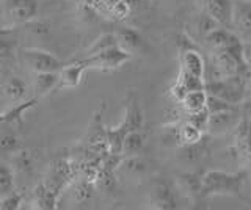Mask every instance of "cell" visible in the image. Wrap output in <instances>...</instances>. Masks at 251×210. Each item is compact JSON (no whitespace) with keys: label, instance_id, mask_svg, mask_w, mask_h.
<instances>
[{"label":"cell","instance_id":"1","mask_svg":"<svg viewBox=\"0 0 251 210\" xmlns=\"http://www.w3.org/2000/svg\"><path fill=\"white\" fill-rule=\"evenodd\" d=\"M247 171L240 173H223V171H207L201 176V198L212 194H234L239 196L243 184L247 182Z\"/></svg>","mask_w":251,"mask_h":210},{"label":"cell","instance_id":"2","mask_svg":"<svg viewBox=\"0 0 251 210\" xmlns=\"http://www.w3.org/2000/svg\"><path fill=\"white\" fill-rule=\"evenodd\" d=\"M245 75L235 74L229 77H222V79L204 80V91L207 94L222 97L234 105H239L243 100V96H245Z\"/></svg>","mask_w":251,"mask_h":210},{"label":"cell","instance_id":"3","mask_svg":"<svg viewBox=\"0 0 251 210\" xmlns=\"http://www.w3.org/2000/svg\"><path fill=\"white\" fill-rule=\"evenodd\" d=\"M133 53L121 49L120 46L112 49H107L104 52L94 53V55L86 57V66L88 69H98V71H113L123 66L124 63H127L129 60H132Z\"/></svg>","mask_w":251,"mask_h":210},{"label":"cell","instance_id":"4","mask_svg":"<svg viewBox=\"0 0 251 210\" xmlns=\"http://www.w3.org/2000/svg\"><path fill=\"white\" fill-rule=\"evenodd\" d=\"M22 60L33 72H58L63 66L53 53L43 49H22Z\"/></svg>","mask_w":251,"mask_h":210},{"label":"cell","instance_id":"5","mask_svg":"<svg viewBox=\"0 0 251 210\" xmlns=\"http://www.w3.org/2000/svg\"><path fill=\"white\" fill-rule=\"evenodd\" d=\"M231 30L242 41L251 40V0H232Z\"/></svg>","mask_w":251,"mask_h":210},{"label":"cell","instance_id":"6","mask_svg":"<svg viewBox=\"0 0 251 210\" xmlns=\"http://www.w3.org/2000/svg\"><path fill=\"white\" fill-rule=\"evenodd\" d=\"M242 118L240 108H234V110H225L218 113H210L209 115V122H207V130L210 135H222L235 129Z\"/></svg>","mask_w":251,"mask_h":210},{"label":"cell","instance_id":"7","mask_svg":"<svg viewBox=\"0 0 251 210\" xmlns=\"http://www.w3.org/2000/svg\"><path fill=\"white\" fill-rule=\"evenodd\" d=\"M143 112L138 104V97L135 93H130L127 100H126V112H124V119L120 124V127L124 134H127L130 130H141L143 129Z\"/></svg>","mask_w":251,"mask_h":210},{"label":"cell","instance_id":"8","mask_svg":"<svg viewBox=\"0 0 251 210\" xmlns=\"http://www.w3.org/2000/svg\"><path fill=\"white\" fill-rule=\"evenodd\" d=\"M202 40L212 52L220 50V49H229L232 46H237L242 43L240 38L235 35L231 28H226V27L214 28L212 32H209L204 36Z\"/></svg>","mask_w":251,"mask_h":210},{"label":"cell","instance_id":"9","mask_svg":"<svg viewBox=\"0 0 251 210\" xmlns=\"http://www.w3.org/2000/svg\"><path fill=\"white\" fill-rule=\"evenodd\" d=\"M86 69H88V66H86L85 58L74 61V63H69V65H63L58 71V88L78 87Z\"/></svg>","mask_w":251,"mask_h":210},{"label":"cell","instance_id":"10","mask_svg":"<svg viewBox=\"0 0 251 210\" xmlns=\"http://www.w3.org/2000/svg\"><path fill=\"white\" fill-rule=\"evenodd\" d=\"M8 11L18 24H27L38 14V0H6Z\"/></svg>","mask_w":251,"mask_h":210},{"label":"cell","instance_id":"11","mask_svg":"<svg viewBox=\"0 0 251 210\" xmlns=\"http://www.w3.org/2000/svg\"><path fill=\"white\" fill-rule=\"evenodd\" d=\"M151 204L154 209H162V210H170L177 207L175 190H173V187L168 181H159L155 184L151 194Z\"/></svg>","mask_w":251,"mask_h":210},{"label":"cell","instance_id":"12","mask_svg":"<svg viewBox=\"0 0 251 210\" xmlns=\"http://www.w3.org/2000/svg\"><path fill=\"white\" fill-rule=\"evenodd\" d=\"M179 61H180V71H185L188 74H193L196 77H202L204 79L206 63H204V58L198 49L179 52Z\"/></svg>","mask_w":251,"mask_h":210},{"label":"cell","instance_id":"13","mask_svg":"<svg viewBox=\"0 0 251 210\" xmlns=\"http://www.w3.org/2000/svg\"><path fill=\"white\" fill-rule=\"evenodd\" d=\"M115 36H116L118 46H120L121 49L130 52V53L138 52V50H141V49L145 47L143 36L140 35L138 30L132 28V27H121V28H118L116 32H115Z\"/></svg>","mask_w":251,"mask_h":210},{"label":"cell","instance_id":"14","mask_svg":"<svg viewBox=\"0 0 251 210\" xmlns=\"http://www.w3.org/2000/svg\"><path fill=\"white\" fill-rule=\"evenodd\" d=\"M206 11L214 18L220 27L231 28L232 19V0H210Z\"/></svg>","mask_w":251,"mask_h":210},{"label":"cell","instance_id":"15","mask_svg":"<svg viewBox=\"0 0 251 210\" xmlns=\"http://www.w3.org/2000/svg\"><path fill=\"white\" fill-rule=\"evenodd\" d=\"M235 149L242 157L251 160V121L247 118H240L235 126Z\"/></svg>","mask_w":251,"mask_h":210},{"label":"cell","instance_id":"16","mask_svg":"<svg viewBox=\"0 0 251 210\" xmlns=\"http://www.w3.org/2000/svg\"><path fill=\"white\" fill-rule=\"evenodd\" d=\"M55 88H58V72H35L36 97L47 96Z\"/></svg>","mask_w":251,"mask_h":210},{"label":"cell","instance_id":"17","mask_svg":"<svg viewBox=\"0 0 251 210\" xmlns=\"http://www.w3.org/2000/svg\"><path fill=\"white\" fill-rule=\"evenodd\" d=\"M33 202L36 204L38 209L53 210V209H57L58 196H55L50 190L46 188V187L43 185V182H39L33 190Z\"/></svg>","mask_w":251,"mask_h":210},{"label":"cell","instance_id":"18","mask_svg":"<svg viewBox=\"0 0 251 210\" xmlns=\"http://www.w3.org/2000/svg\"><path fill=\"white\" fill-rule=\"evenodd\" d=\"M145 147V135L141 130H130L124 135L123 140V155H137L143 151Z\"/></svg>","mask_w":251,"mask_h":210},{"label":"cell","instance_id":"19","mask_svg":"<svg viewBox=\"0 0 251 210\" xmlns=\"http://www.w3.org/2000/svg\"><path fill=\"white\" fill-rule=\"evenodd\" d=\"M206 99H207V93L204 90H196V91H188L184 96V99L180 100L185 113H192V112H198L201 108L206 107Z\"/></svg>","mask_w":251,"mask_h":210},{"label":"cell","instance_id":"20","mask_svg":"<svg viewBox=\"0 0 251 210\" xmlns=\"http://www.w3.org/2000/svg\"><path fill=\"white\" fill-rule=\"evenodd\" d=\"M118 169H123L124 173L129 176H141L146 173L148 165L138 154L137 155H124L121 160V165Z\"/></svg>","mask_w":251,"mask_h":210},{"label":"cell","instance_id":"21","mask_svg":"<svg viewBox=\"0 0 251 210\" xmlns=\"http://www.w3.org/2000/svg\"><path fill=\"white\" fill-rule=\"evenodd\" d=\"M5 94L14 102H22L27 96V85L21 77H11L10 80L5 83Z\"/></svg>","mask_w":251,"mask_h":210},{"label":"cell","instance_id":"22","mask_svg":"<svg viewBox=\"0 0 251 210\" xmlns=\"http://www.w3.org/2000/svg\"><path fill=\"white\" fill-rule=\"evenodd\" d=\"M14 191V169L11 165L0 162V199Z\"/></svg>","mask_w":251,"mask_h":210},{"label":"cell","instance_id":"23","mask_svg":"<svg viewBox=\"0 0 251 210\" xmlns=\"http://www.w3.org/2000/svg\"><path fill=\"white\" fill-rule=\"evenodd\" d=\"M177 135H179L180 144H193V143H198L204 137V132H201L200 129H196L190 122L185 121L184 124H180L177 127Z\"/></svg>","mask_w":251,"mask_h":210},{"label":"cell","instance_id":"24","mask_svg":"<svg viewBox=\"0 0 251 210\" xmlns=\"http://www.w3.org/2000/svg\"><path fill=\"white\" fill-rule=\"evenodd\" d=\"M36 102H38V97H33V99H30V100H22L21 104H16L6 113H3L5 124H11L14 121H21L22 115L25 113V112H28L30 108H33L36 105Z\"/></svg>","mask_w":251,"mask_h":210},{"label":"cell","instance_id":"25","mask_svg":"<svg viewBox=\"0 0 251 210\" xmlns=\"http://www.w3.org/2000/svg\"><path fill=\"white\" fill-rule=\"evenodd\" d=\"M116 176L113 171H105V169H100L99 168V173L96 181H94V187L99 188L100 191H105V193H113L116 191Z\"/></svg>","mask_w":251,"mask_h":210},{"label":"cell","instance_id":"26","mask_svg":"<svg viewBox=\"0 0 251 210\" xmlns=\"http://www.w3.org/2000/svg\"><path fill=\"white\" fill-rule=\"evenodd\" d=\"M21 147V138L14 130H5L0 134V154H13Z\"/></svg>","mask_w":251,"mask_h":210},{"label":"cell","instance_id":"27","mask_svg":"<svg viewBox=\"0 0 251 210\" xmlns=\"http://www.w3.org/2000/svg\"><path fill=\"white\" fill-rule=\"evenodd\" d=\"M13 169L19 171V173H31L33 169V157L28 151H21L18 149L13 152V162H11Z\"/></svg>","mask_w":251,"mask_h":210},{"label":"cell","instance_id":"28","mask_svg":"<svg viewBox=\"0 0 251 210\" xmlns=\"http://www.w3.org/2000/svg\"><path fill=\"white\" fill-rule=\"evenodd\" d=\"M116 46H118V41H116L115 33H104L90 46V49L86 50V53H88V57H90V55H94V53H99V52H104L107 49L116 47Z\"/></svg>","mask_w":251,"mask_h":210},{"label":"cell","instance_id":"29","mask_svg":"<svg viewBox=\"0 0 251 210\" xmlns=\"http://www.w3.org/2000/svg\"><path fill=\"white\" fill-rule=\"evenodd\" d=\"M180 184H182L184 190L193 198H201V177L198 174L188 173L179 177Z\"/></svg>","mask_w":251,"mask_h":210},{"label":"cell","instance_id":"30","mask_svg":"<svg viewBox=\"0 0 251 210\" xmlns=\"http://www.w3.org/2000/svg\"><path fill=\"white\" fill-rule=\"evenodd\" d=\"M176 82H179L182 87L188 91H196V90H204V79L202 77H196L193 74H188L185 71H179V75Z\"/></svg>","mask_w":251,"mask_h":210},{"label":"cell","instance_id":"31","mask_svg":"<svg viewBox=\"0 0 251 210\" xmlns=\"http://www.w3.org/2000/svg\"><path fill=\"white\" fill-rule=\"evenodd\" d=\"M209 112H207V108L204 107L201 108V110L198 112H192V113H187V122H190L192 126H195L196 129H200L201 132H204L206 134V130H207V122H209Z\"/></svg>","mask_w":251,"mask_h":210},{"label":"cell","instance_id":"32","mask_svg":"<svg viewBox=\"0 0 251 210\" xmlns=\"http://www.w3.org/2000/svg\"><path fill=\"white\" fill-rule=\"evenodd\" d=\"M237 107L239 105H234V104L227 102V100H225L222 97H217V96H212V94H207V99H206V108H207L209 113L234 110V108H237Z\"/></svg>","mask_w":251,"mask_h":210},{"label":"cell","instance_id":"33","mask_svg":"<svg viewBox=\"0 0 251 210\" xmlns=\"http://www.w3.org/2000/svg\"><path fill=\"white\" fill-rule=\"evenodd\" d=\"M94 182H90V181H86V179H83V181H80L77 184L75 187V199L78 202H85V201H88L91 198V194L94 191Z\"/></svg>","mask_w":251,"mask_h":210},{"label":"cell","instance_id":"34","mask_svg":"<svg viewBox=\"0 0 251 210\" xmlns=\"http://www.w3.org/2000/svg\"><path fill=\"white\" fill-rule=\"evenodd\" d=\"M21 204H22V196L14 190L0 199V210H18L21 209Z\"/></svg>","mask_w":251,"mask_h":210},{"label":"cell","instance_id":"35","mask_svg":"<svg viewBox=\"0 0 251 210\" xmlns=\"http://www.w3.org/2000/svg\"><path fill=\"white\" fill-rule=\"evenodd\" d=\"M217 27H220L218 25V22L210 16V14L206 11L204 14H201V18H200V21H198V32H200V35L204 38L206 36L209 32H212L214 28H217Z\"/></svg>","mask_w":251,"mask_h":210},{"label":"cell","instance_id":"36","mask_svg":"<svg viewBox=\"0 0 251 210\" xmlns=\"http://www.w3.org/2000/svg\"><path fill=\"white\" fill-rule=\"evenodd\" d=\"M130 6L126 3V2H123V0H116V2L112 5V8H110V14L115 18V19H118V21H123V19H126L130 14Z\"/></svg>","mask_w":251,"mask_h":210},{"label":"cell","instance_id":"37","mask_svg":"<svg viewBox=\"0 0 251 210\" xmlns=\"http://www.w3.org/2000/svg\"><path fill=\"white\" fill-rule=\"evenodd\" d=\"M13 47H14L13 40H10V38H6V36H0V58L10 57L13 53Z\"/></svg>","mask_w":251,"mask_h":210},{"label":"cell","instance_id":"38","mask_svg":"<svg viewBox=\"0 0 251 210\" xmlns=\"http://www.w3.org/2000/svg\"><path fill=\"white\" fill-rule=\"evenodd\" d=\"M176 44H177V49H179V52H184V50H190V49H198L196 46L193 44V41L188 38L187 35H179L177 36V41H176Z\"/></svg>","mask_w":251,"mask_h":210},{"label":"cell","instance_id":"39","mask_svg":"<svg viewBox=\"0 0 251 210\" xmlns=\"http://www.w3.org/2000/svg\"><path fill=\"white\" fill-rule=\"evenodd\" d=\"M242 57H243V63L247 65V68L251 69V40L242 43Z\"/></svg>","mask_w":251,"mask_h":210},{"label":"cell","instance_id":"40","mask_svg":"<svg viewBox=\"0 0 251 210\" xmlns=\"http://www.w3.org/2000/svg\"><path fill=\"white\" fill-rule=\"evenodd\" d=\"M187 94V90L182 87V85H180L179 82H176L175 85H173L171 87V96L175 97L177 102H180V100L184 99V96Z\"/></svg>","mask_w":251,"mask_h":210},{"label":"cell","instance_id":"41","mask_svg":"<svg viewBox=\"0 0 251 210\" xmlns=\"http://www.w3.org/2000/svg\"><path fill=\"white\" fill-rule=\"evenodd\" d=\"M239 108H240V115L243 116V118H247L248 121H251V99L242 100Z\"/></svg>","mask_w":251,"mask_h":210},{"label":"cell","instance_id":"42","mask_svg":"<svg viewBox=\"0 0 251 210\" xmlns=\"http://www.w3.org/2000/svg\"><path fill=\"white\" fill-rule=\"evenodd\" d=\"M123 2H126V3L130 6V10H133V8H137V6L140 5L141 0H123Z\"/></svg>","mask_w":251,"mask_h":210},{"label":"cell","instance_id":"43","mask_svg":"<svg viewBox=\"0 0 251 210\" xmlns=\"http://www.w3.org/2000/svg\"><path fill=\"white\" fill-rule=\"evenodd\" d=\"M198 2L204 6V8H206V6H207V3L210 2V0H198Z\"/></svg>","mask_w":251,"mask_h":210},{"label":"cell","instance_id":"44","mask_svg":"<svg viewBox=\"0 0 251 210\" xmlns=\"http://www.w3.org/2000/svg\"><path fill=\"white\" fill-rule=\"evenodd\" d=\"M5 124V121H3V113H0V127H2Z\"/></svg>","mask_w":251,"mask_h":210}]
</instances>
